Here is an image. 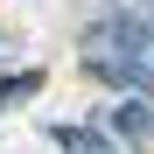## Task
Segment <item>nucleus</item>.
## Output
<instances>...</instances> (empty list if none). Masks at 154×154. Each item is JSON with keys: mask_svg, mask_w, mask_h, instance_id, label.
I'll use <instances>...</instances> for the list:
<instances>
[{"mask_svg": "<svg viewBox=\"0 0 154 154\" xmlns=\"http://www.w3.org/2000/svg\"><path fill=\"white\" fill-rule=\"evenodd\" d=\"M49 140H56L63 154H133V147H119L98 119H77V126H49Z\"/></svg>", "mask_w": 154, "mask_h": 154, "instance_id": "nucleus-3", "label": "nucleus"}, {"mask_svg": "<svg viewBox=\"0 0 154 154\" xmlns=\"http://www.w3.org/2000/svg\"><path fill=\"white\" fill-rule=\"evenodd\" d=\"M91 119L105 126V133H112L119 147H133V154H140V147L154 140V105H147V98H119V105H105V112H91Z\"/></svg>", "mask_w": 154, "mask_h": 154, "instance_id": "nucleus-2", "label": "nucleus"}, {"mask_svg": "<svg viewBox=\"0 0 154 154\" xmlns=\"http://www.w3.org/2000/svg\"><path fill=\"white\" fill-rule=\"evenodd\" d=\"M105 7H119V0H105ZM126 14H140V21H154V0H126Z\"/></svg>", "mask_w": 154, "mask_h": 154, "instance_id": "nucleus-5", "label": "nucleus"}, {"mask_svg": "<svg viewBox=\"0 0 154 154\" xmlns=\"http://www.w3.org/2000/svg\"><path fill=\"white\" fill-rule=\"evenodd\" d=\"M147 70H154V63H147Z\"/></svg>", "mask_w": 154, "mask_h": 154, "instance_id": "nucleus-6", "label": "nucleus"}, {"mask_svg": "<svg viewBox=\"0 0 154 154\" xmlns=\"http://www.w3.org/2000/svg\"><path fill=\"white\" fill-rule=\"evenodd\" d=\"M84 56H112V63H154V21L126 14V7H105L84 21V35H77Z\"/></svg>", "mask_w": 154, "mask_h": 154, "instance_id": "nucleus-1", "label": "nucleus"}, {"mask_svg": "<svg viewBox=\"0 0 154 154\" xmlns=\"http://www.w3.org/2000/svg\"><path fill=\"white\" fill-rule=\"evenodd\" d=\"M35 91H42V70H7L0 77V112L21 105V98H35Z\"/></svg>", "mask_w": 154, "mask_h": 154, "instance_id": "nucleus-4", "label": "nucleus"}]
</instances>
